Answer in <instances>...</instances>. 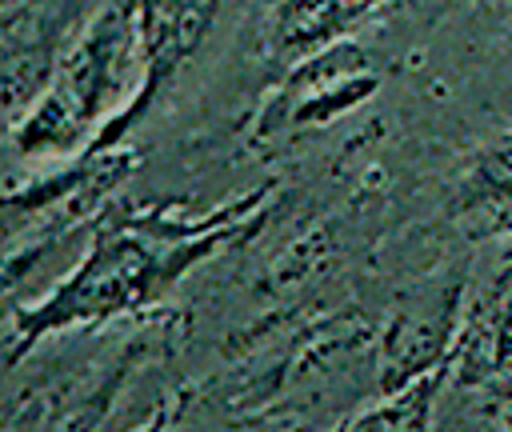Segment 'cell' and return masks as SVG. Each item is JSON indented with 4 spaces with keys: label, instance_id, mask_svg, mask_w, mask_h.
<instances>
[{
    "label": "cell",
    "instance_id": "cell-3",
    "mask_svg": "<svg viewBox=\"0 0 512 432\" xmlns=\"http://www.w3.org/2000/svg\"><path fill=\"white\" fill-rule=\"evenodd\" d=\"M220 8H224V0H132L144 76H140L136 96L100 128V136L84 152H108V148L128 144V136L148 120L156 100L172 88V80L200 52Z\"/></svg>",
    "mask_w": 512,
    "mask_h": 432
},
{
    "label": "cell",
    "instance_id": "cell-8",
    "mask_svg": "<svg viewBox=\"0 0 512 432\" xmlns=\"http://www.w3.org/2000/svg\"><path fill=\"white\" fill-rule=\"evenodd\" d=\"M456 212L480 220V232L508 236L512 228V124L500 128L464 164L456 180Z\"/></svg>",
    "mask_w": 512,
    "mask_h": 432
},
{
    "label": "cell",
    "instance_id": "cell-4",
    "mask_svg": "<svg viewBox=\"0 0 512 432\" xmlns=\"http://www.w3.org/2000/svg\"><path fill=\"white\" fill-rule=\"evenodd\" d=\"M104 0H4L0 16V88L8 124L48 88Z\"/></svg>",
    "mask_w": 512,
    "mask_h": 432
},
{
    "label": "cell",
    "instance_id": "cell-5",
    "mask_svg": "<svg viewBox=\"0 0 512 432\" xmlns=\"http://www.w3.org/2000/svg\"><path fill=\"white\" fill-rule=\"evenodd\" d=\"M368 92H376V72L368 52L352 40H336L292 64L284 84L264 100L256 132L268 136L284 128L336 120L340 112H352Z\"/></svg>",
    "mask_w": 512,
    "mask_h": 432
},
{
    "label": "cell",
    "instance_id": "cell-1",
    "mask_svg": "<svg viewBox=\"0 0 512 432\" xmlns=\"http://www.w3.org/2000/svg\"><path fill=\"white\" fill-rule=\"evenodd\" d=\"M264 216L268 188L244 192L200 216H188L172 204L104 200L68 272L48 292L8 304V368H20V360L56 332L100 328L160 304L196 264L220 252L228 240L252 236Z\"/></svg>",
    "mask_w": 512,
    "mask_h": 432
},
{
    "label": "cell",
    "instance_id": "cell-6",
    "mask_svg": "<svg viewBox=\"0 0 512 432\" xmlns=\"http://www.w3.org/2000/svg\"><path fill=\"white\" fill-rule=\"evenodd\" d=\"M452 380L492 392V400L508 408L504 424H512V244L504 248L492 284L480 292L456 332Z\"/></svg>",
    "mask_w": 512,
    "mask_h": 432
},
{
    "label": "cell",
    "instance_id": "cell-2",
    "mask_svg": "<svg viewBox=\"0 0 512 432\" xmlns=\"http://www.w3.org/2000/svg\"><path fill=\"white\" fill-rule=\"evenodd\" d=\"M144 76L132 0H104L32 108L8 124L12 160H72L136 96Z\"/></svg>",
    "mask_w": 512,
    "mask_h": 432
},
{
    "label": "cell",
    "instance_id": "cell-9",
    "mask_svg": "<svg viewBox=\"0 0 512 432\" xmlns=\"http://www.w3.org/2000/svg\"><path fill=\"white\" fill-rule=\"evenodd\" d=\"M456 376V340L448 348L444 360H436L432 368L416 372L412 380L396 384L392 396H384L380 404H372L368 412L352 416L356 428H424L432 424V408H436V392Z\"/></svg>",
    "mask_w": 512,
    "mask_h": 432
},
{
    "label": "cell",
    "instance_id": "cell-7",
    "mask_svg": "<svg viewBox=\"0 0 512 432\" xmlns=\"http://www.w3.org/2000/svg\"><path fill=\"white\" fill-rule=\"evenodd\" d=\"M396 0H272L264 24V48L280 64H296L336 40H348L352 28L368 24L376 12Z\"/></svg>",
    "mask_w": 512,
    "mask_h": 432
},
{
    "label": "cell",
    "instance_id": "cell-10",
    "mask_svg": "<svg viewBox=\"0 0 512 432\" xmlns=\"http://www.w3.org/2000/svg\"><path fill=\"white\" fill-rule=\"evenodd\" d=\"M504 4H512V0H504Z\"/></svg>",
    "mask_w": 512,
    "mask_h": 432
}]
</instances>
